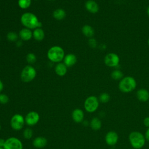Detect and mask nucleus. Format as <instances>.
<instances>
[{
	"label": "nucleus",
	"mask_w": 149,
	"mask_h": 149,
	"mask_svg": "<svg viewBox=\"0 0 149 149\" xmlns=\"http://www.w3.org/2000/svg\"><path fill=\"white\" fill-rule=\"evenodd\" d=\"M20 22L27 29L34 30L36 28H41L42 23L39 21L37 16L31 12H25L21 16Z\"/></svg>",
	"instance_id": "obj_1"
},
{
	"label": "nucleus",
	"mask_w": 149,
	"mask_h": 149,
	"mask_svg": "<svg viewBox=\"0 0 149 149\" xmlns=\"http://www.w3.org/2000/svg\"><path fill=\"white\" fill-rule=\"evenodd\" d=\"M47 55L48 59L51 62L57 63L61 62L65 56L63 49L58 45L51 47L48 49Z\"/></svg>",
	"instance_id": "obj_2"
},
{
	"label": "nucleus",
	"mask_w": 149,
	"mask_h": 149,
	"mask_svg": "<svg viewBox=\"0 0 149 149\" xmlns=\"http://www.w3.org/2000/svg\"><path fill=\"white\" fill-rule=\"evenodd\" d=\"M129 140L130 145L134 149H140L143 147L146 143L145 136L140 132L134 131L129 135Z\"/></svg>",
	"instance_id": "obj_3"
},
{
	"label": "nucleus",
	"mask_w": 149,
	"mask_h": 149,
	"mask_svg": "<svg viewBox=\"0 0 149 149\" xmlns=\"http://www.w3.org/2000/svg\"><path fill=\"white\" fill-rule=\"evenodd\" d=\"M136 81L131 76H126L123 77L119 83V90L125 93H127L133 91L136 87Z\"/></svg>",
	"instance_id": "obj_4"
},
{
	"label": "nucleus",
	"mask_w": 149,
	"mask_h": 149,
	"mask_svg": "<svg viewBox=\"0 0 149 149\" xmlns=\"http://www.w3.org/2000/svg\"><path fill=\"white\" fill-rule=\"evenodd\" d=\"M37 74L36 70L30 65H27L22 69L20 74V79L24 83H29L33 81Z\"/></svg>",
	"instance_id": "obj_5"
},
{
	"label": "nucleus",
	"mask_w": 149,
	"mask_h": 149,
	"mask_svg": "<svg viewBox=\"0 0 149 149\" xmlns=\"http://www.w3.org/2000/svg\"><path fill=\"white\" fill-rule=\"evenodd\" d=\"M99 106L98 98L94 95L88 97L84 102V108L88 113H93L98 109Z\"/></svg>",
	"instance_id": "obj_6"
},
{
	"label": "nucleus",
	"mask_w": 149,
	"mask_h": 149,
	"mask_svg": "<svg viewBox=\"0 0 149 149\" xmlns=\"http://www.w3.org/2000/svg\"><path fill=\"white\" fill-rule=\"evenodd\" d=\"M25 124V119L24 116L19 113L13 115L10 120L11 127L16 131L20 130L23 129Z\"/></svg>",
	"instance_id": "obj_7"
},
{
	"label": "nucleus",
	"mask_w": 149,
	"mask_h": 149,
	"mask_svg": "<svg viewBox=\"0 0 149 149\" xmlns=\"http://www.w3.org/2000/svg\"><path fill=\"white\" fill-rule=\"evenodd\" d=\"M22 142L18 138L15 137H9L5 140L4 149H23Z\"/></svg>",
	"instance_id": "obj_8"
},
{
	"label": "nucleus",
	"mask_w": 149,
	"mask_h": 149,
	"mask_svg": "<svg viewBox=\"0 0 149 149\" xmlns=\"http://www.w3.org/2000/svg\"><path fill=\"white\" fill-rule=\"evenodd\" d=\"M120 59L119 56L115 53H109L104 58L105 64L109 67L117 66L119 63Z\"/></svg>",
	"instance_id": "obj_9"
},
{
	"label": "nucleus",
	"mask_w": 149,
	"mask_h": 149,
	"mask_svg": "<svg viewBox=\"0 0 149 149\" xmlns=\"http://www.w3.org/2000/svg\"><path fill=\"white\" fill-rule=\"evenodd\" d=\"M24 119L26 125L32 126L36 125L40 120V115L36 111H30L26 114Z\"/></svg>",
	"instance_id": "obj_10"
},
{
	"label": "nucleus",
	"mask_w": 149,
	"mask_h": 149,
	"mask_svg": "<svg viewBox=\"0 0 149 149\" xmlns=\"http://www.w3.org/2000/svg\"><path fill=\"white\" fill-rule=\"evenodd\" d=\"M119 137L118 133L114 131H109L105 135V141L107 145L109 146H115L118 141Z\"/></svg>",
	"instance_id": "obj_11"
},
{
	"label": "nucleus",
	"mask_w": 149,
	"mask_h": 149,
	"mask_svg": "<svg viewBox=\"0 0 149 149\" xmlns=\"http://www.w3.org/2000/svg\"><path fill=\"white\" fill-rule=\"evenodd\" d=\"M72 118L73 121L76 123H79L82 122L84 118V113L83 111L80 108L74 109L72 111Z\"/></svg>",
	"instance_id": "obj_12"
},
{
	"label": "nucleus",
	"mask_w": 149,
	"mask_h": 149,
	"mask_svg": "<svg viewBox=\"0 0 149 149\" xmlns=\"http://www.w3.org/2000/svg\"><path fill=\"white\" fill-rule=\"evenodd\" d=\"M85 8L88 12L91 13H96L99 10L98 3L94 0L87 1L85 3Z\"/></svg>",
	"instance_id": "obj_13"
},
{
	"label": "nucleus",
	"mask_w": 149,
	"mask_h": 149,
	"mask_svg": "<svg viewBox=\"0 0 149 149\" xmlns=\"http://www.w3.org/2000/svg\"><path fill=\"white\" fill-rule=\"evenodd\" d=\"M18 34L19 37L22 41H29L33 37V31H31V30L25 27L21 29L19 31Z\"/></svg>",
	"instance_id": "obj_14"
},
{
	"label": "nucleus",
	"mask_w": 149,
	"mask_h": 149,
	"mask_svg": "<svg viewBox=\"0 0 149 149\" xmlns=\"http://www.w3.org/2000/svg\"><path fill=\"white\" fill-rule=\"evenodd\" d=\"M63 61V63L67 66V68H70L76 64L77 62V57L74 54L70 53L65 56Z\"/></svg>",
	"instance_id": "obj_15"
},
{
	"label": "nucleus",
	"mask_w": 149,
	"mask_h": 149,
	"mask_svg": "<svg viewBox=\"0 0 149 149\" xmlns=\"http://www.w3.org/2000/svg\"><path fill=\"white\" fill-rule=\"evenodd\" d=\"M47 143L48 141L46 138L42 136H38L33 140V145L36 148H42L47 146Z\"/></svg>",
	"instance_id": "obj_16"
},
{
	"label": "nucleus",
	"mask_w": 149,
	"mask_h": 149,
	"mask_svg": "<svg viewBox=\"0 0 149 149\" xmlns=\"http://www.w3.org/2000/svg\"><path fill=\"white\" fill-rule=\"evenodd\" d=\"M67 70L68 68L63 62L58 63L55 66V72L59 76H65L67 73Z\"/></svg>",
	"instance_id": "obj_17"
},
{
	"label": "nucleus",
	"mask_w": 149,
	"mask_h": 149,
	"mask_svg": "<svg viewBox=\"0 0 149 149\" xmlns=\"http://www.w3.org/2000/svg\"><path fill=\"white\" fill-rule=\"evenodd\" d=\"M137 99L141 102H146L149 100V92L144 88L139 89L136 93Z\"/></svg>",
	"instance_id": "obj_18"
},
{
	"label": "nucleus",
	"mask_w": 149,
	"mask_h": 149,
	"mask_svg": "<svg viewBox=\"0 0 149 149\" xmlns=\"http://www.w3.org/2000/svg\"><path fill=\"white\" fill-rule=\"evenodd\" d=\"M33 37L37 41H41L45 37V33L42 28H36L33 31Z\"/></svg>",
	"instance_id": "obj_19"
},
{
	"label": "nucleus",
	"mask_w": 149,
	"mask_h": 149,
	"mask_svg": "<svg viewBox=\"0 0 149 149\" xmlns=\"http://www.w3.org/2000/svg\"><path fill=\"white\" fill-rule=\"evenodd\" d=\"M81 32L86 37L88 38H91L94 34L93 28L88 24H85L82 27Z\"/></svg>",
	"instance_id": "obj_20"
},
{
	"label": "nucleus",
	"mask_w": 149,
	"mask_h": 149,
	"mask_svg": "<svg viewBox=\"0 0 149 149\" xmlns=\"http://www.w3.org/2000/svg\"><path fill=\"white\" fill-rule=\"evenodd\" d=\"M52 15L56 20H62L66 17V13L64 9L62 8H58L53 12Z\"/></svg>",
	"instance_id": "obj_21"
},
{
	"label": "nucleus",
	"mask_w": 149,
	"mask_h": 149,
	"mask_svg": "<svg viewBox=\"0 0 149 149\" xmlns=\"http://www.w3.org/2000/svg\"><path fill=\"white\" fill-rule=\"evenodd\" d=\"M102 122L101 120L97 117L93 118L90 121V127L93 130L97 131L101 128Z\"/></svg>",
	"instance_id": "obj_22"
},
{
	"label": "nucleus",
	"mask_w": 149,
	"mask_h": 149,
	"mask_svg": "<svg viewBox=\"0 0 149 149\" xmlns=\"http://www.w3.org/2000/svg\"><path fill=\"white\" fill-rule=\"evenodd\" d=\"M32 0H18V6L22 9H26L29 8L31 4Z\"/></svg>",
	"instance_id": "obj_23"
},
{
	"label": "nucleus",
	"mask_w": 149,
	"mask_h": 149,
	"mask_svg": "<svg viewBox=\"0 0 149 149\" xmlns=\"http://www.w3.org/2000/svg\"><path fill=\"white\" fill-rule=\"evenodd\" d=\"M6 38L8 41L14 42L17 41L19 38V34L14 31H10L6 35Z\"/></svg>",
	"instance_id": "obj_24"
},
{
	"label": "nucleus",
	"mask_w": 149,
	"mask_h": 149,
	"mask_svg": "<svg viewBox=\"0 0 149 149\" xmlns=\"http://www.w3.org/2000/svg\"><path fill=\"white\" fill-rule=\"evenodd\" d=\"M23 137L25 139L27 140H29L30 139H31V137H33V130L30 128V127H27L26 128L23 132Z\"/></svg>",
	"instance_id": "obj_25"
},
{
	"label": "nucleus",
	"mask_w": 149,
	"mask_h": 149,
	"mask_svg": "<svg viewBox=\"0 0 149 149\" xmlns=\"http://www.w3.org/2000/svg\"><path fill=\"white\" fill-rule=\"evenodd\" d=\"M110 100V95L107 93H101L98 98L99 101H100L102 103H107Z\"/></svg>",
	"instance_id": "obj_26"
},
{
	"label": "nucleus",
	"mask_w": 149,
	"mask_h": 149,
	"mask_svg": "<svg viewBox=\"0 0 149 149\" xmlns=\"http://www.w3.org/2000/svg\"><path fill=\"white\" fill-rule=\"evenodd\" d=\"M111 76L114 80H120L123 78V74L121 71L119 70H115L111 73Z\"/></svg>",
	"instance_id": "obj_27"
},
{
	"label": "nucleus",
	"mask_w": 149,
	"mask_h": 149,
	"mask_svg": "<svg viewBox=\"0 0 149 149\" xmlns=\"http://www.w3.org/2000/svg\"><path fill=\"white\" fill-rule=\"evenodd\" d=\"M26 61L29 64H33L36 62L37 58L36 55L34 53H29L27 54L26 57Z\"/></svg>",
	"instance_id": "obj_28"
},
{
	"label": "nucleus",
	"mask_w": 149,
	"mask_h": 149,
	"mask_svg": "<svg viewBox=\"0 0 149 149\" xmlns=\"http://www.w3.org/2000/svg\"><path fill=\"white\" fill-rule=\"evenodd\" d=\"M8 96L3 93H0V104H6L9 102Z\"/></svg>",
	"instance_id": "obj_29"
},
{
	"label": "nucleus",
	"mask_w": 149,
	"mask_h": 149,
	"mask_svg": "<svg viewBox=\"0 0 149 149\" xmlns=\"http://www.w3.org/2000/svg\"><path fill=\"white\" fill-rule=\"evenodd\" d=\"M88 44L92 48H95L97 45V41L94 38H90L88 40Z\"/></svg>",
	"instance_id": "obj_30"
},
{
	"label": "nucleus",
	"mask_w": 149,
	"mask_h": 149,
	"mask_svg": "<svg viewBox=\"0 0 149 149\" xmlns=\"http://www.w3.org/2000/svg\"><path fill=\"white\" fill-rule=\"evenodd\" d=\"M143 124L147 128L149 127V116L146 117L143 120Z\"/></svg>",
	"instance_id": "obj_31"
},
{
	"label": "nucleus",
	"mask_w": 149,
	"mask_h": 149,
	"mask_svg": "<svg viewBox=\"0 0 149 149\" xmlns=\"http://www.w3.org/2000/svg\"><path fill=\"white\" fill-rule=\"evenodd\" d=\"M145 138H146V140H147V141H149V127L147 128L146 132V133H145Z\"/></svg>",
	"instance_id": "obj_32"
},
{
	"label": "nucleus",
	"mask_w": 149,
	"mask_h": 149,
	"mask_svg": "<svg viewBox=\"0 0 149 149\" xmlns=\"http://www.w3.org/2000/svg\"><path fill=\"white\" fill-rule=\"evenodd\" d=\"M5 140H5L3 139L0 138V147H3L5 143Z\"/></svg>",
	"instance_id": "obj_33"
},
{
	"label": "nucleus",
	"mask_w": 149,
	"mask_h": 149,
	"mask_svg": "<svg viewBox=\"0 0 149 149\" xmlns=\"http://www.w3.org/2000/svg\"><path fill=\"white\" fill-rule=\"evenodd\" d=\"M3 84L2 80L0 79V93L3 90Z\"/></svg>",
	"instance_id": "obj_34"
},
{
	"label": "nucleus",
	"mask_w": 149,
	"mask_h": 149,
	"mask_svg": "<svg viewBox=\"0 0 149 149\" xmlns=\"http://www.w3.org/2000/svg\"><path fill=\"white\" fill-rule=\"evenodd\" d=\"M22 44V42L21 41H16V45H17V47L21 46Z\"/></svg>",
	"instance_id": "obj_35"
},
{
	"label": "nucleus",
	"mask_w": 149,
	"mask_h": 149,
	"mask_svg": "<svg viewBox=\"0 0 149 149\" xmlns=\"http://www.w3.org/2000/svg\"><path fill=\"white\" fill-rule=\"evenodd\" d=\"M147 15H148V16H149V6L148 7V8H147Z\"/></svg>",
	"instance_id": "obj_36"
},
{
	"label": "nucleus",
	"mask_w": 149,
	"mask_h": 149,
	"mask_svg": "<svg viewBox=\"0 0 149 149\" xmlns=\"http://www.w3.org/2000/svg\"><path fill=\"white\" fill-rule=\"evenodd\" d=\"M0 149H4L3 147H0Z\"/></svg>",
	"instance_id": "obj_37"
},
{
	"label": "nucleus",
	"mask_w": 149,
	"mask_h": 149,
	"mask_svg": "<svg viewBox=\"0 0 149 149\" xmlns=\"http://www.w3.org/2000/svg\"><path fill=\"white\" fill-rule=\"evenodd\" d=\"M1 125H0V130H1Z\"/></svg>",
	"instance_id": "obj_38"
},
{
	"label": "nucleus",
	"mask_w": 149,
	"mask_h": 149,
	"mask_svg": "<svg viewBox=\"0 0 149 149\" xmlns=\"http://www.w3.org/2000/svg\"><path fill=\"white\" fill-rule=\"evenodd\" d=\"M148 45H149V38H148Z\"/></svg>",
	"instance_id": "obj_39"
},
{
	"label": "nucleus",
	"mask_w": 149,
	"mask_h": 149,
	"mask_svg": "<svg viewBox=\"0 0 149 149\" xmlns=\"http://www.w3.org/2000/svg\"><path fill=\"white\" fill-rule=\"evenodd\" d=\"M33 1H38V0H33Z\"/></svg>",
	"instance_id": "obj_40"
},
{
	"label": "nucleus",
	"mask_w": 149,
	"mask_h": 149,
	"mask_svg": "<svg viewBox=\"0 0 149 149\" xmlns=\"http://www.w3.org/2000/svg\"><path fill=\"white\" fill-rule=\"evenodd\" d=\"M49 1H54V0H49Z\"/></svg>",
	"instance_id": "obj_41"
}]
</instances>
